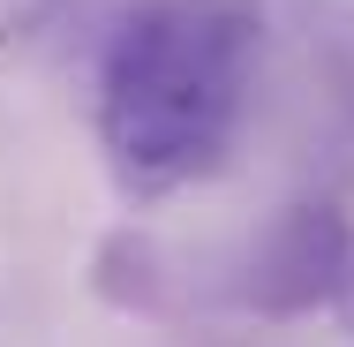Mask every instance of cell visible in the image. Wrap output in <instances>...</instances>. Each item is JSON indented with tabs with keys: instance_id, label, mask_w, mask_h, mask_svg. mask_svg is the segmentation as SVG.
<instances>
[{
	"instance_id": "6da1fadb",
	"label": "cell",
	"mask_w": 354,
	"mask_h": 347,
	"mask_svg": "<svg viewBox=\"0 0 354 347\" xmlns=\"http://www.w3.org/2000/svg\"><path fill=\"white\" fill-rule=\"evenodd\" d=\"M264 46L257 0H129L98 53V151L129 204L226 166Z\"/></svg>"
},
{
	"instance_id": "7a4b0ae2",
	"label": "cell",
	"mask_w": 354,
	"mask_h": 347,
	"mask_svg": "<svg viewBox=\"0 0 354 347\" xmlns=\"http://www.w3.org/2000/svg\"><path fill=\"white\" fill-rule=\"evenodd\" d=\"M347 287H354V226H347V211L339 204H286L257 234L234 302L257 310V317H309V310L347 302Z\"/></svg>"
},
{
	"instance_id": "3957f363",
	"label": "cell",
	"mask_w": 354,
	"mask_h": 347,
	"mask_svg": "<svg viewBox=\"0 0 354 347\" xmlns=\"http://www.w3.org/2000/svg\"><path fill=\"white\" fill-rule=\"evenodd\" d=\"M53 8H61V0H0V46H15V38L46 30V23H53Z\"/></svg>"
},
{
	"instance_id": "277c9868",
	"label": "cell",
	"mask_w": 354,
	"mask_h": 347,
	"mask_svg": "<svg viewBox=\"0 0 354 347\" xmlns=\"http://www.w3.org/2000/svg\"><path fill=\"white\" fill-rule=\"evenodd\" d=\"M347 302H354V287H347Z\"/></svg>"
}]
</instances>
